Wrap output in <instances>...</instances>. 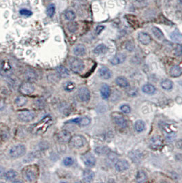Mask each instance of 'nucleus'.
Here are the masks:
<instances>
[{"label":"nucleus","mask_w":182,"mask_h":183,"mask_svg":"<svg viewBox=\"0 0 182 183\" xmlns=\"http://www.w3.org/2000/svg\"><path fill=\"white\" fill-rule=\"evenodd\" d=\"M34 91H35L34 86L33 85L32 83L29 82H24V83L21 84L19 88L20 92H21L23 95H31L32 93L34 92Z\"/></svg>","instance_id":"7"},{"label":"nucleus","mask_w":182,"mask_h":183,"mask_svg":"<svg viewBox=\"0 0 182 183\" xmlns=\"http://www.w3.org/2000/svg\"><path fill=\"white\" fill-rule=\"evenodd\" d=\"M55 4H52L48 6L47 10V15L50 17H54V15L55 14Z\"/></svg>","instance_id":"40"},{"label":"nucleus","mask_w":182,"mask_h":183,"mask_svg":"<svg viewBox=\"0 0 182 183\" xmlns=\"http://www.w3.org/2000/svg\"><path fill=\"white\" fill-rule=\"evenodd\" d=\"M117 161V156L114 153H109L108 157V163L110 165L114 163L115 162Z\"/></svg>","instance_id":"41"},{"label":"nucleus","mask_w":182,"mask_h":183,"mask_svg":"<svg viewBox=\"0 0 182 183\" xmlns=\"http://www.w3.org/2000/svg\"><path fill=\"white\" fill-rule=\"evenodd\" d=\"M105 27H104L103 26H98L96 28V30H95V31H96V34H99L100 33L102 32V31L103 30V29Z\"/></svg>","instance_id":"48"},{"label":"nucleus","mask_w":182,"mask_h":183,"mask_svg":"<svg viewBox=\"0 0 182 183\" xmlns=\"http://www.w3.org/2000/svg\"><path fill=\"white\" fill-rule=\"evenodd\" d=\"M138 40L142 44L148 45L151 43V39L150 36L146 33L141 32L138 34Z\"/></svg>","instance_id":"18"},{"label":"nucleus","mask_w":182,"mask_h":183,"mask_svg":"<svg viewBox=\"0 0 182 183\" xmlns=\"http://www.w3.org/2000/svg\"><path fill=\"white\" fill-rule=\"evenodd\" d=\"M175 55L177 56H182V45H178L176 46V48H175L174 50Z\"/></svg>","instance_id":"44"},{"label":"nucleus","mask_w":182,"mask_h":183,"mask_svg":"<svg viewBox=\"0 0 182 183\" xmlns=\"http://www.w3.org/2000/svg\"><path fill=\"white\" fill-rule=\"evenodd\" d=\"M45 105V102L43 100H37L36 101V106L39 108H44Z\"/></svg>","instance_id":"47"},{"label":"nucleus","mask_w":182,"mask_h":183,"mask_svg":"<svg viewBox=\"0 0 182 183\" xmlns=\"http://www.w3.org/2000/svg\"><path fill=\"white\" fill-rule=\"evenodd\" d=\"M82 159L85 165L87 167H92L96 164V158L91 153H86L85 154L82 155Z\"/></svg>","instance_id":"8"},{"label":"nucleus","mask_w":182,"mask_h":183,"mask_svg":"<svg viewBox=\"0 0 182 183\" xmlns=\"http://www.w3.org/2000/svg\"><path fill=\"white\" fill-rule=\"evenodd\" d=\"M73 159L71 157H66L63 160V164L66 167H70L73 164Z\"/></svg>","instance_id":"43"},{"label":"nucleus","mask_w":182,"mask_h":183,"mask_svg":"<svg viewBox=\"0 0 182 183\" xmlns=\"http://www.w3.org/2000/svg\"><path fill=\"white\" fill-rule=\"evenodd\" d=\"M77 28H78V25L76 22L72 21L67 24V28L71 32H75L77 30Z\"/></svg>","instance_id":"39"},{"label":"nucleus","mask_w":182,"mask_h":183,"mask_svg":"<svg viewBox=\"0 0 182 183\" xmlns=\"http://www.w3.org/2000/svg\"><path fill=\"white\" fill-rule=\"evenodd\" d=\"M25 78L29 81H35L37 78V75L36 72L34 70H28L25 73Z\"/></svg>","instance_id":"27"},{"label":"nucleus","mask_w":182,"mask_h":183,"mask_svg":"<svg viewBox=\"0 0 182 183\" xmlns=\"http://www.w3.org/2000/svg\"><path fill=\"white\" fill-rule=\"evenodd\" d=\"M86 52V50L85 46L84 45L78 44L73 48V53L75 55L77 56H82L85 54Z\"/></svg>","instance_id":"17"},{"label":"nucleus","mask_w":182,"mask_h":183,"mask_svg":"<svg viewBox=\"0 0 182 183\" xmlns=\"http://www.w3.org/2000/svg\"><path fill=\"white\" fill-rule=\"evenodd\" d=\"M142 90L146 94H154L155 91V88L151 84H145L143 86Z\"/></svg>","instance_id":"30"},{"label":"nucleus","mask_w":182,"mask_h":183,"mask_svg":"<svg viewBox=\"0 0 182 183\" xmlns=\"http://www.w3.org/2000/svg\"><path fill=\"white\" fill-rule=\"evenodd\" d=\"M129 156H130V158L132 159L133 161H134V163H139L141 162V160L142 159V154L140 152H138V151H132L130 153V154H129Z\"/></svg>","instance_id":"20"},{"label":"nucleus","mask_w":182,"mask_h":183,"mask_svg":"<svg viewBox=\"0 0 182 183\" xmlns=\"http://www.w3.org/2000/svg\"><path fill=\"white\" fill-rule=\"evenodd\" d=\"M28 100L23 96H19L15 100V103L17 106H23L27 103Z\"/></svg>","instance_id":"35"},{"label":"nucleus","mask_w":182,"mask_h":183,"mask_svg":"<svg viewBox=\"0 0 182 183\" xmlns=\"http://www.w3.org/2000/svg\"><path fill=\"white\" fill-rule=\"evenodd\" d=\"M57 137L60 142L65 143L69 142L71 138V133L69 132L66 130H64L60 131L58 134Z\"/></svg>","instance_id":"12"},{"label":"nucleus","mask_w":182,"mask_h":183,"mask_svg":"<svg viewBox=\"0 0 182 183\" xmlns=\"http://www.w3.org/2000/svg\"><path fill=\"white\" fill-rule=\"evenodd\" d=\"M108 51V48L106 45L99 44L94 49V53L97 54H102L105 53Z\"/></svg>","instance_id":"26"},{"label":"nucleus","mask_w":182,"mask_h":183,"mask_svg":"<svg viewBox=\"0 0 182 183\" xmlns=\"http://www.w3.org/2000/svg\"><path fill=\"white\" fill-rule=\"evenodd\" d=\"M17 173L14 169H9V170L4 173V178H5L6 180H8V181H12L13 180H15L17 178Z\"/></svg>","instance_id":"21"},{"label":"nucleus","mask_w":182,"mask_h":183,"mask_svg":"<svg viewBox=\"0 0 182 183\" xmlns=\"http://www.w3.org/2000/svg\"><path fill=\"white\" fill-rule=\"evenodd\" d=\"M176 147L178 149L182 150V139L177 141L176 142Z\"/></svg>","instance_id":"49"},{"label":"nucleus","mask_w":182,"mask_h":183,"mask_svg":"<svg viewBox=\"0 0 182 183\" xmlns=\"http://www.w3.org/2000/svg\"><path fill=\"white\" fill-rule=\"evenodd\" d=\"M130 167V164L125 159L118 160L115 163V169L119 171H123L127 170Z\"/></svg>","instance_id":"13"},{"label":"nucleus","mask_w":182,"mask_h":183,"mask_svg":"<svg viewBox=\"0 0 182 183\" xmlns=\"http://www.w3.org/2000/svg\"><path fill=\"white\" fill-rule=\"evenodd\" d=\"M99 74L102 79L108 80L112 77V72L107 67H101L99 71Z\"/></svg>","instance_id":"16"},{"label":"nucleus","mask_w":182,"mask_h":183,"mask_svg":"<svg viewBox=\"0 0 182 183\" xmlns=\"http://www.w3.org/2000/svg\"><path fill=\"white\" fill-rule=\"evenodd\" d=\"M64 17H65V19L66 20L69 21H72L76 18V15H75L74 11H73L72 10H68L64 13Z\"/></svg>","instance_id":"36"},{"label":"nucleus","mask_w":182,"mask_h":183,"mask_svg":"<svg viewBox=\"0 0 182 183\" xmlns=\"http://www.w3.org/2000/svg\"><path fill=\"white\" fill-rule=\"evenodd\" d=\"M95 174L90 169H85L83 172V179L84 181L87 182H92L93 179H94Z\"/></svg>","instance_id":"19"},{"label":"nucleus","mask_w":182,"mask_h":183,"mask_svg":"<svg viewBox=\"0 0 182 183\" xmlns=\"http://www.w3.org/2000/svg\"><path fill=\"white\" fill-rule=\"evenodd\" d=\"M152 32L155 36V37L158 40H162L164 38V34L158 28H157V27H154V28H152Z\"/></svg>","instance_id":"37"},{"label":"nucleus","mask_w":182,"mask_h":183,"mask_svg":"<svg viewBox=\"0 0 182 183\" xmlns=\"http://www.w3.org/2000/svg\"><path fill=\"white\" fill-rule=\"evenodd\" d=\"M4 173H5V169L3 167L0 165V178L2 177L4 175Z\"/></svg>","instance_id":"50"},{"label":"nucleus","mask_w":182,"mask_h":183,"mask_svg":"<svg viewBox=\"0 0 182 183\" xmlns=\"http://www.w3.org/2000/svg\"><path fill=\"white\" fill-rule=\"evenodd\" d=\"M126 18H127V20L129 21V23H130L132 26L136 28V27L138 26V21L137 18L134 16V15H127Z\"/></svg>","instance_id":"32"},{"label":"nucleus","mask_w":182,"mask_h":183,"mask_svg":"<svg viewBox=\"0 0 182 183\" xmlns=\"http://www.w3.org/2000/svg\"><path fill=\"white\" fill-rule=\"evenodd\" d=\"M19 13H20V15H23V16H25V17H30L32 15V11L27 10V9H21V10H20Z\"/></svg>","instance_id":"45"},{"label":"nucleus","mask_w":182,"mask_h":183,"mask_svg":"<svg viewBox=\"0 0 182 183\" xmlns=\"http://www.w3.org/2000/svg\"><path fill=\"white\" fill-rule=\"evenodd\" d=\"M56 71L58 73V75L62 78H66L69 76L70 73L66 67H64L63 66H59L56 68Z\"/></svg>","instance_id":"22"},{"label":"nucleus","mask_w":182,"mask_h":183,"mask_svg":"<svg viewBox=\"0 0 182 183\" xmlns=\"http://www.w3.org/2000/svg\"><path fill=\"white\" fill-rule=\"evenodd\" d=\"M95 152L99 155H105L110 152V149L106 146H99L95 149Z\"/></svg>","instance_id":"25"},{"label":"nucleus","mask_w":182,"mask_h":183,"mask_svg":"<svg viewBox=\"0 0 182 183\" xmlns=\"http://www.w3.org/2000/svg\"><path fill=\"white\" fill-rule=\"evenodd\" d=\"M71 122L75 123V124H79L81 126H86L90 124V119L87 117H81V118H77V119H72Z\"/></svg>","instance_id":"15"},{"label":"nucleus","mask_w":182,"mask_h":183,"mask_svg":"<svg viewBox=\"0 0 182 183\" xmlns=\"http://www.w3.org/2000/svg\"><path fill=\"white\" fill-rule=\"evenodd\" d=\"M147 176L144 171H138L136 175V180L138 182H144L146 181Z\"/></svg>","instance_id":"33"},{"label":"nucleus","mask_w":182,"mask_h":183,"mask_svg":"<svg viewBox=\"0 0 182 183\" xmlns=\"http://www.w3.org/2000/svg\"><path fill=\"white\" fill-rule=\"evenodd\" d=\"M86 139L82 135H74L69 141L70 146L73 148H81L86 144Z\"/></svg>","instance_id":"4"},{"label":"nucleus","mask_w":182,"mask_h":183,"mask_svg":"<svg viewBox=\"0 0 182 183\" xmlns=\"http://www.w3.org/2000/svg\"><path fill=\"white\" fill-rule=\"evenodd\" d=\"M52 124V119L50 116H47L39 122L31 127V132L34 135H43L47 130Z\"/></svg>","instance_id":"1"},{"label":"nucleus","mask_w":182,"mask_h":183,"mask_svg":"<svg viewBox=\"0 0 182 183\" xmlns=\"http://www.w3.org/2000/svg\"><path fill=\"white\" fill-rule=\"evenodd\" d=\"M121 108V111L123 113L128 114V113H130L131 112L130 106H129V105H127V104L122 105V106H121V108Z\"/></svg>","instance_id":"46"},{"label":"nucleus","mask_w":182,"mask_h":183,"mask_svg":"<svg viewBox=\"0 0 182 183\" xmlns=\"http://www.w3.org/2000/svg\"><path fill=\"white\" fill-rule=\"evenodd\" d=\"M69 65L71 70L75 73H81L84 69V64L83 61L79 59H76V58L71 59Z\"/></svg>","instance_id":"5"},{"label":"nucleus","mask_w":182,"mask_h":183,"mask_svg":"<svg viewBox=\"0 0 182 183\" xmlns=\"http://www.w3.org/2000/svg\"><path fill=\"white\" fill-rule=\"evenodd\" d=\"M35 113L33 111H23L18 113V118L20 121L23 122H30L35 118Z\"/></svg>","instance_id":"6"},{"label":"nucleus","mask_w":182,"mask_h":183,"mask_svg":"<svg viewBox=\"0 0 182 183\" xmlns=\"http://www.w3.org/2000/svg\"><path fill=\"white\" fill-rule=\"evenodd\" d=\"M26 148L23 144H18L10 148L9 154L12 158H19L25 155Z\"/></svg>","instance_id":"3"},{"label":"nucleus","mask_w":182,"mask_h":183,"mask_svg":"<svg viewBox=\"0 0 182 183\" xmlns=\"http://www.w3.org/2000/svg\"><path fill=\"white\" fill-rule=\"evenodd\" d=\"M150 146L152 149L157 150L163 147V139L159 136H154L150 140Z\"/></svg>","instance_id":"9"},{"label":"nucleus","mask_w":182,"mask_h":183,"mask_svg":"<svg viewBox=\"0 0 182 183\" xmlns=\"http://www.w3.org/2000/svg\"><path fill=\"white\" fill-rule=\"evenodd\" d=\"M126 60V56L124 53H117L113 59L111 60V63L114 65H116V64H119L121 63L125 62Z\"/></svg>","instance_id":"14"},{"label":"nucleus","mask_w":182,"mask_h":183,"mask_svg":"<svg viewBox=\"0 0 182 183\" xmlns=\"http://www.w3.org/2000/svg\"><path fill=\"white\" fill-rule=\"evenodd\" d=\"M125 48H126V50L129 51V52H132L135 48V44L134 42L132 41H128L125 45Z\"/></svg>","instance_id":"42"},{"label":"nucleus","mask_w":182,"mask_h":183,"mask_svg":"<svg viewBox=\"0 0 182 183\" xmlns=\"http://www.w3.org/2000/svg\"><path fill=\"white\" fill-rule=\"evenodd\" d=\"M134 128L138 132H143L145 129V122L142 121V120H138L135 123Z\"/></svg>","instance_id":"29"},{"label":"nucleus","mask_w":182,"mask_h":183,"mask_svg":"<svg viewBox=\"0 0 182 183\" xmlns=\"http://www.w3.org/2000/svg\"><path fill=\"white\" fill-rule=\"evenodd\" d=\"M136 1L137 2H143V1H145V0H136Z\"/></svg>","instance_id":"51"},{"label":"nucleus","mask_w":182,"mask_h":183,"mask_svg":"<svg viewBox=\"0 0 182 183\" xmlns=\"http://www.w3.org/2000/svg\"><path fill=\"white\" fill-rule=\"evenodd\" d=\"M170 74L172 77L177 78L182 74V68L179 66H173L170 71Z\"/></svg>","instance_id":"24"},{"label":"nucleus","mask_w":182,"mask_h":183,"mask_svg":"<svg viewBox=\"0 0 182 183\" xmlns=\"http://www.w3.org/2000/svg\"><path fill=\"white\" fill-rule=\"evenodd\" d=\"M170 38L173 41L176 42H181L182 41V34L178 30H175L170 34Z\"/></svg>","instance_id":"31"},{"label":"nucleus","mask_w":182,"mask_h":183,"mask_svg":"<svg viewBox=\"0 0 182 183\" xmlns=\"http://www.w3.org/2000/svg\"><path fill=\"white\" fill-rule=\"evenodd\" d=\"M113 118H114V121L115 124L118 125L119 127L122 128H125L127 126V123L126 119L124 118L123 115H120L119 113H114L113 115Z\"/></svg>","instance_id":"11"},{"label":"nucleus","mask_w":182,"mask_h":183,"mask_svg":"<svg viewBox=\"0 0 182 183\" xmlns=\"http://www.w3.org/2000/svg\"><path fill=\"white\" fill-rule=\"evenodd\" d=\"M161 86L165 90H170L173 88V83L171 80L166 79L161 82Z\"/></svg>","instance_id":"34"},{"label":"nucleus","mask_w":182,"mask_h":183,"mask_svg":"<svg viewBox=\"0 0 182 183\" xmlns=\"http://www.w3.org/2000/svg\"><path fill=\"white\" fill-rule=\"evenodd\" d=\"M78 97L83 102H87L90 99V93L86 87H81L78 90Z\"/></svg>","instance_id":"10"},{"label":"nucleus","mask_w":182,"mask_h":183,"mask_svg":"<svg viewBox=\"0 0 182 183\" xmlns=\"http://www.w3.org/2000/svg\"><path fill=\"white\" fill-rule=\"evenodd\" d=\"M116 82L119 86L123 88L127 87L129 86V82L125 77H122V76L118 77L116 80Z\"/></svg>","instance_id":"28"},{"label":"nucleus","mask_w":182,"mask_h":183,"mask_svg":"<svg viewBox=\"0 0 182 183\" xmlns=\"http://www.w3.org/2000/svg\"><path fill=\"white\" fill-rule=\"evenodd\" d=\"M39 167L36 165H31L24 167L22 170V175L26 180L33 182L37 179L39 176Z\"/></svg>","instance_id":"2"},{"label":"nucleus","mask_w":182,"mask_h":183,"mask_svg":"<svg viewBox=\"0 0 182 183\" xmlns=\"http://www.w3.org/2000/svg\"><path fill=\"white\" fill-rule=\"evenodd\" d=\"M101 95L103 99H108L110 95V88L108 84H103L101 89Z\"/></svg>","instance_id":"23"},{"label":"nucleus","mask_w":182,"mask_h":183,"mask_svg":"<svg viewBox=\"0 0 182 183\" xmlns=\"http://www.w3.org/2000/svg\"><path fill=\"white\" fill-rule=\"evenodd\" d=\"M75 88V84L74 82H71V81H68L64 83V90L66 91H68V92H70V91H72L73 90H74V89Z\"/></svg>","instance_id":"38"},{"label":"nucleus","mask_w":182,"mask_h":183,"mask_svg":"<svg viewBox=\"0 0 182 183\" xmlns=\"http://www.w3.org/2000/svg\"><path fill=\"white\" fill-rule=\"evenodd\" d=\"M180 1H181V3L182 4V0H180Z\"/></svg>","instance_id":"52"}]
</instances>
